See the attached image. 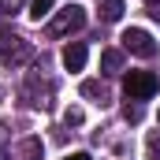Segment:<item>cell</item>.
<instances>
[{
  "label": "cell",
  "mask_w": 160,
  "mask_h": 160,
  "mask_svg": "<svg viewBox=\"0 0 160 160\" xmlns=\"http://www.w3.org/2000/svg\"><path fill=\"white\" fill-rule=\"evenodd\" d=\"M30 56H34V45L22 38V34H0V63H8V67H22V63H30Z\"/></svg>",
  "instance_id": "cell-1"
},
{
  "label": "cell",
  "mask_w": 160,
  "mask_h": 160,
  "mask_svg": "<svg viewBox=\"0 0 160 160\" xmlns=\"http://www.w3.org/2000/svg\"><path fill=\"white\" fill-rule=\"evenodd\" d=\"M82 22H86V11H82L78 4H67V8H60V11L48 19L45 34H48V38H63V34H75V30H82Z\"/></svg>",
  "instance_id": "cell-2"
},
{
  "label": "cell",
  "mask_w": 160,
  "mask_h": 160,
  "mask_svg": "<svg viewBox=\"0 0 160 160\" xmlns=\"http://www.w3.org/2000/svg\"><path fill=\"white\" fill-rule=\"evenodd\" d=\"M123 89H127L130 101H145V97H153L160 89V78L153 71H130V75L123 78Z\"/></svg>",
  "instance_id": "cell-3"
},
{
  "label": "cell",
  "mask_w": 160,
  "mask_h": 160,
  "mask_svg": "<svg viewBox=\"0 0 160 160\" xmlns=\"http://www.w3.org/2000/svg\"><path fill=\"white\" fill-rule=\"evenodd\" d=\"M123 48L134 52V56H142V60H153V56H157V41H153L149 30H142V26H130V30L123 34Z\"/></svg>",
  "instance_id": "cell-4"
},
{
  "label": "cell",
  "mask_w": 160,
  "mask_h": 160,
  "mask_svg": "<svg viewBox=\"0 0 160 160\" xmlns=\"http://www.w3.org/2000/svg\"><path fill=\"white\" fill-rule=\"evenodd\" d=\"M26 97L34 108H52V82H41V75L34 71L26 78Z\"/></svg>",
  "instance_id": "cell-5"
},
{
  "label": "cell",
  "mask_w": 160,
  "mask_h": 160,
  "mask_svg": "<svg viewBox=\"0 0 160 160\" xmlns=\"http://www.w3.org/2000/svg\"><path fill=\"white\" fill-rule=\"evenodd\" d=\"M63 67H67V71H82V67H86V45H82V41H71V45L63 48Z\"/></svg>",
  "instance_id": "cell-6"
},
{
  "label": "cell",
  "mask_w": 160,
  "mask_h": 160,
  "mask_svg": "<svg viewBox=\"0 0 160 160\" xmlns=\"http://www.w3.org/2000/svg\"><path fill=\"white\" fill-rule=\"evenodd\" d=\"M82 97H89V101H93V104H101V108H104V104L112 101V93H108V86H104V82H97V78L82 82Z\"/></svg>",
  "instance_id": "cell-7"
},
{
  "label": "cell",
  "mask_w": 160,
  "mask_h": 160,
  "mask_svg": "<svg viewBox=\"0 0 160 160\" xmlns=\"http://www.w3.org/2000/svg\"><path fill=\"white\" fill-rule=\"evenodd\" d=\"M15 157H19V160H41V157H45L41 138H22V142H19V149H15Z\"/></svg>",
  "instance_id": "cell-8"
},
{
  "label": "cell",
  "mask_w": 160,
  "mask_h": 160,
  "mask_svg": "<svg viewBox=\"0 0 160 160\" xmlns=\"http://www.w3.org/2000/svg\"><path fill=\"white\" fill-rule=\"evenodd\" d=\"M101 71H104V75L123 71V52L119 48H104V52H101Z\"/></svg>",
  "instance_id": "cell-9"
},
{
  "label": "cell",
  "mask_w": 160,
  "mask_h": 160,
  "mask_svg": "<svg viewBox=\"0 0 160 160\" xmlns=\"http://www.w3.org/2000/svg\"><path fill=\"white\" fill-rule=\"evenodd\" d=\"M97 15H101V22H119L123 19V0H104Z\"/></svg>",
  "instance_id": "cell-10"
},
{
  "label": "cell",
  "mask_w": 160,
  "mask_h": 160,
  "mask_svg": "<svg viewBox=\"0 0 160 160\" xmlns=\"http://www.w3.org/2000/svg\"><path fill=\"white\" fill-rule=\"evenodd\" d=\"M145 160H160V130H149L145 138Z\"/></svg>",
  "instance_id": "cell-11"
},
{
  "label": "cell",
  "mask_w": 160,
  "mask_h": 160,
  "mask_svg": "<svg viewBox=\"0 0 160 160\" xmlns=\"http://www.w3.org/2000/svg\"><path fill=\"white\" fill-rule=\"evenodd\" d=\"M52 4H56V0H30V15H34V19L41 22V19L52 11Z\"/></svg>",
  "instance_id": "cell-12"
},
{
  "label": "cell",
  "mask_w": 160,
  "mask_h": 160,
  "mask_svg": "<svg viewBox=\"0 0 160 160\" xmlns=\"http://www.w3.org/2000/svg\"><path fill=\"white\" fill-rule=\"evenodd\" d=\"M82 119H86V112H82V108H75V104L63 112V123H67V127H82Z\"/></svg>",
  "instance_id": "cell-13"
},
{
  "label": "cell",
  "mask_w": 160,
  "mask_h": 160,
  "mask_svg": "<svg viewBox=\"0 0 160 160\" xmlns=\"http://www.w3.org/2000/svg\"><path fill=\"white\" fill-rule=\"evenodd\" d=\"M22 4L26 0H0V11L4 15H15V11H22Z\"/></svg>",
  "instance_id": "cell-14"
},
{
  "label": "cell",
  "mask_w": 160,
  "mask_h": 160,
  "mask_svg": "<svg viewBox=\"0 0 160 160\" xmlns=\"http://www.w3.org/2000/svg\"><path fill=\"white\" fill-rule=\"evenodd\" d=\"M123 119L127 123H142V108H138V104H127V108H123Z\"/></svg>",
  "instance_id": "cell-15"
},
{
  "label": "cell",
  "mask_w": 160,
  "mask_h": 160,
  "mask_svg": "<svg viewBox=\"0 0 160 160\" xmlns=\"http://www.w3.org/2000/svg\"><path fill=\"white\" fill-rule=\"evenodd\" d=\"M145 4H149V15H153V19H160V0H145Z\"/></svg>",
  "instance_id": "cell-16"
},
{
  "label": "cell",
  "mask_w": 160,
  "mask_h": 160,
  "mask_svg": "<svg viewBox=\"0 0 160 160\" xmlns=\"http://www.w3.org/2000/svg\"><path fill=\"white\" fill-rule=\"evenodd\" d=\"M63 160H89V153H71V157H63Z\"/></svg>",
  "instance_id": "cell-17"
},
{
  "label": "cell",
  "mask_w": 160,
  "mask_h": 160,
  "mask_svg": "<svg viewBox=\"0 0 160 160\" xmlns=\"http://www.w3.org/2000/svg\"><path fill=\"white\" fill-rule=\"evenodd\" d=\"M0 160H8V157H4V153H0Z\"/></svg>",
  "instance_id": "cell-18"
}]
</instances>
